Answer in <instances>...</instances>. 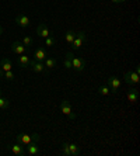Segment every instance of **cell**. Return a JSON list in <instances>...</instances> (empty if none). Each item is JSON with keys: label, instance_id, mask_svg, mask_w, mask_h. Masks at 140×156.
Segmentation results:
<instances>
[{"label": "cell", "instance_id": "6", "mask_svg": "<svg viewBox=\"0 0 140 156\" xmlns=\"http://www.w3.org/2000/svg\"><path fill=\"white\" fill-rule=\"evenodd\" d=\"M28 68H31V70L35 73H46L48 72V69L45 68V65H43L42 62H38V61H35V59H34V61H29Z\"/></svg>", "mask_w": 140, "mask_h": 156}, {"label": "cell", "instance_id": "25", "mask_svg": "<svg viewBox=\"0 0 140 156\" xmlns=\"http://www.w3.org/2000/svg\"><path fill=\"white\" fill-rule=\"evenodd\" d=\"M4 79H7V80H14L15 79V75L11 70H7V72H4Z\"/></svg>", "mask_w": 140, "mask_h": 156}, {"label": "cell", "instance_id": "23", "mask_svg": "<svg viewBox=\"0 0 140 156\" xmlns=\"http://www.w3.org/2000/svg\"><path fill=\"white\" fill-rule=\"evenodd\" d=\"M62 153L66 156H70V149H69L67 142H63V144H62Z\"/></svg>", "mask_w": 140, "mask_h": 156}, {"label": "cell", "instance_id": "11", "mask_svg": "<svg viewBox=\"0 0 140 156\" xmlns=\"http://www.w3.org/2000/svg\"><path fill=\"white\" fill-rule=\"evenodd\" d=\"M25 152L28 153V155L31 156H36V155H39L41 153V149L39 146L36 145V142H31V144H28V145H25Z\"/></svg>", "mask_w": 140, "mask_h": 156}, {"label": "cell", "instance_id": "3", "mask_svg": "<svg viewBox=\"0 0 140 156\" xmlns=\"http://www.w3.org/2000/svg\"><path fill=\"white\" fill-rule=\"evenodd\" d=\"M125 82L129 86H136V84H139L140 82V77H139V73L136 72V70H130V72H126L125 73Z\"/></svg>", "mask_w": 140, "mask_h": 156}, {"label": "cell", "instance_id": "27", "mask_svg": "<svg viewBox=\"0 0 140 156\" xmlns=\"http://www.w3.org/2000/svg\"><path fill=\"white\" fill-rule=\"evenodd\" d=\"M3 76H4V70L0 68V77H3Z\"/></svg>", "mask_w": 140, "mask_h": 156}, {"label": "cell", "instance_id": "26", "mask_svg": "<svg viewBox=\"0 0 140 156\" xmlns=\"http://www.w3.org/2000/svg\"><path fill=\"white\" fill-rule=\"evenodd\" d=\"M114 3H123V2H126V0H112Z\"/></svg>", "mask_w": 140, "mask_h": 156}, {"label": "cell", "instance_id": "21", "mask_svg": "<svg viewBox=\"0 0 140 156\" xmlns=\"http://www.w3.org/2000/svg\"><path fill=\"white\" fill-rule=\"evenodd\" d=\"M55 44H56V38H55L53 35L45 38V45H46V47H53Z\"/></svg>", "mask_w": 140, "mask_h": 156}, {"label": "cell", "instance_id": "18", "mask_svg": "<svg viewBox=\"0 0 140 156\" xmlns=\"http://www.w3.org/2000/svg\"><path fill=\"white\" fill-rule=\"evenodd\" d=\"M9 105H10L9 98L7 97H3V96H0V110H7Z\"/></svg>", "mask_w": 140, "mask_h": 156}, {"label": "cell", "instance_id": "5", "mask_svg": "<svg viewBox=\"0 0 140 156\" xmlns=\"http://www.w3.org/2000/svg\"><path fill=\"white\" fill-rule=\"evenodd\" d=\"M107 83L112 93H118V90L121 89V79L116 76H109L107 80Z\"/></svg>", "mask_w": 140, "mask_h": 156}, {"label": "cell", "instance_id": "20", "mask_svg": "<svg viewBox=\"0 0 140 156\" xmlns=\"http://www.w3.org/2000/svg\"><path fill=\"white\" fill-rule=\"evenodd\" d=\"M74 37H76L74 31H72V30H70V31H67V33H66V42H67L69 45H72L73 40H74Z\"/></svg>", "mask_w": 140, "mask_h": 156}, {"label": "cell", "instance_id": "17", "mask_svg": "<svg viewBox=\"0 0 140 156\" xmlns=\"http://www.w3.org/2000/svg\"><path fill=\"white\" fill-rule=\"evenodd\" d=\"M43 62H45L43 65H45L46 69H55V68H56V63H58V61L55 58H46Z\"/></svg>", "mask_w": 140, "mask_h": 156}, {"label": "cell", "instance_id": "12", "mask_svg": "<svg viewBox=\"0 0 140 156\" xmlns=\"http://www.w3.org/2000/svg\"><path fill=\"white\" fill-rule=\"evenodd\" d=\"M10 152L13 153L14 156H24L25 155V149H24V145L21 144H14V145L10 146Z\"/></svg>", "mask_w": 140, "mask_h": 156}, {"label": "cell", "instance_id": "4", "mask_svg": "<svg viewBox=\"0 0 140 156\" xmlns=\"http://www.w3.org/2000/svg\"><path fill=\"white\" fill-rule=\"evenodd\" d=\"M60 111L65 114V115H67L70 120H76V114L73 113L72 105H70V103H69L67 100H63V101L60 103Z\"/></svg>", "mask_w": 140, "mask_h": 156}, {"label": "cell", "instance_id": "22", "mask_svg": "<svg viewBox=\"0 0 140 156\" xmlns=\"http://www.w3.org/2000/svg\"><path fill=\"white\" fill-rule=\"evenodd\" d=\"M98 94L101 96H109V87L108 86H101L98 89Z\"/></svg>", "mask_w": 140, "mask_h": 156}, {"label": "cell", "instance_id": "2", "mask_svg": "<svg viewBox=\"0 0 140 156\" xmlns=\"http://www.w3.org/2000/svg\"><path fill=\"white\" fill-rule=\"evenodd\" d=\"M87 41V35L84 31H80V33H76V37H74V40H73L72 42V48L73 49H80V48L83 47V44Z\"/></svg>", "mask_w": 140, "mask_h": 156}, {"label": "cell", "instance_id": "14", "mask_svg": "<svg viewBox=\"0 0 140 156\" xmlns=\"http://www.w3.org/2000/svg\"><path fill=\"white\" fill-rule=\"evenodd\" d=\"M126 96H128V100H129L130 104H135V103L139 100L140 93H139L137 89H130V90H128V94Z\"/></svg>", "mask_w": 140, "mask_h": 156}, {"label": "cell", "instance_id": "13", "mask_svg": "<svg viewBox=\"0 0 140 156\" xmlns=\"http://www.w3.org/2000/svg\"><path fill=\"white\" fill-rule=\"evenodd\" d=\"M48 58V52L43 49V48H36L35 52H34V59L38 62H42Z\"/></svg>", "mask_w": 140, "mask_h": 156}, {"label": "cell", "instance_id": "7", "mask_svg": "<svg viewBox=\"0 0 140 156\" xmlns=\"http://www.w3.org/2000/svg\"><path fill=\"white\" fill-rule=\"evenodd\" d=\"M15 23H17L21 28H27V27L31 26V18L27 14H24V13H20V14L15 17Z\"/></svg>", "mask_w": 140, "mask_h": 156}, {"label": "cell", "instance_id": "19", "mask_svg": "<svg viewBox=\"0 0 140 156\" xmlns=\"http://www.w3.org/2000/svg\"><path fill=\"white\" fill-rule=\"evenodd\" d=\"M69 149H70V156H77L80 153V148L76 144H69Z\"/></svg>", "mask_w": 140, "mask_h": 156}, {"label": "cell", "instance_id": "28", "mask_svg": "<svg viewBox=\"0 0 140 156\" xmlns=\"http://www.w3.org/2000/svg\"><path fill=\"white\" fill-rule=\"evenodd\" d=\"M3 34H4V30L2 28V27H0V35H3Z\"/></svg>", "mask_w": 140, "mask_h": 156}, {"label": "cell", "instance_id": "8", "mask_svg": "<svg viewBox=\"0 0 140 156\" xmlns=\"http://www.w3.org/2000/svg\"><path fill=\"white\" fill-rule=\"evenodd\" d=\"M36 34H38V37H41V38H48V37L53 35V34L50 33V30L48 28V26L45 24V23H41L39 26L36 27Z\"/></svg>", "mask_w": 140, "mask_h": 156}, {"label": "cell", "instance_id": "15", "mask_svg": "<svg viewBox=\"0 0 140 156\" xmlns=\"http://www.w3.org/2000/svg\"><path fill=\"white\" fill-rule=\"evenodd\" d=\"M0 68L4 70V72H7V70H11L13 69V65H11V62L9 58H3L0 61Z\"/></svg>", "mask_w": 140, "mask_h": 156}, {"label": "cell", "instance_id": "29", "mask_svg": "<svg viewBox=\"0 0 140 156\" xmlns=\"http://www.w3.org/2000/svg\"><path fill=\"white\" fill-rule=\"evenodd\" d=\"M0 96H2V89H0Z\"/></svg>", "mask_w": 140, "mask_h": 156}, {"label": "cell", "instance_id": "1", "mask_svg": "<svg viewBox=\"0 0 140 156\" xmlns=\"http://www.w3.org/2000/svg\"><path fill=\"white\" fill-rule=\"evenodd\" d=\"M15 139H17L18 144H21V145H28V144H31V142H38L41 139L39 134H24V132H21V134H18L17 136H15Z\"/></svg>", "mask_w": 140, "mask_h": 156}, {"label": "cell", "instance_id": "10", "mask_svg": "<svg viewBox=\"0 0 140 156\" xmlns=\"http://www.w3.org/2000/svg\"><path fill=\"white\" fill-rule=\"evenodd\" d=\"M11 51L17 55H22L27 52V47L22 42H20V41H15V42L11 44Z\"/></svg>", "mask_w": 140, "mask_h": 156}, {"label": "cell", "instance_id": "16", "mask_svg": "<svg viewBox=\"0 0 140 156\" xmlns=\"http://www.w3.org/2000/svg\"><path fill=\"white\" fill-rule=\"evenodd\" d=\"M29 56H27L25 54H22V55H20V58H18V65L21 66V68H28V65H29Z\"/></svg>", "mask_w": 140, "mask_h": 156}, {"label": "cell", "instance_id": "24", "mask_svg": "<svg viewBox=\"0 0 140 156\" xmlns=\"http://www.w3.org/2000/svg\"><path fill=\"white\" fill-rule=\"evenodd\" d=\"M21 42L24 44L25 47H31V45H32V42H34V40L31 38V37H22Z\"/></svg>", "mask_w": 140, "mask_h": 156}, {"label": "cell", "instance_id": "9", "mask_svg": "<svg viewBox=\"0 0 140 156\" xmlns=\"http://www.w3.org/2000/svg\"><path fill=\"white\" fill-rule=\"evenodd\" d=\"M86 68V61L80 58H74V55L72 56V69L77 70V72H83Z\"/></svg>", "mask_w": 140, "mask_h": 156}]
</instances>
